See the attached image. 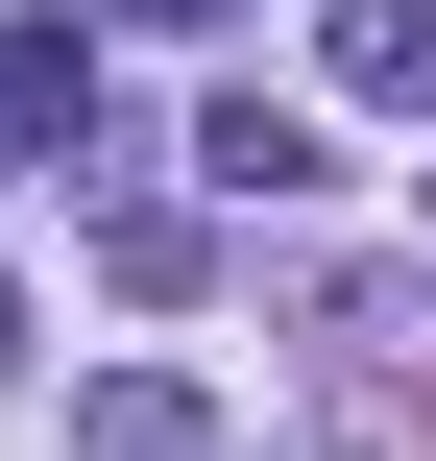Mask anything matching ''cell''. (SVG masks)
Wrapping results in <instances>:
<instances>
[{"label":"cell","mask_w":436,"mask_h":461,"mask_svg":"<svg viewBox=\"0 0 436 461\" xmlns=\"http://www.w3.org/2000/svg\"><path fill=\"white\" fill-rule=\"evenodd\" d=\"M340 97L413 122V97H436V0H340Z\"/></svg>","instance_id":"3"},{"label":"cell","mask_w":436,"mask_h":461,"mask_svg":"<svg viewBox=\"0 0 436 461\" xmlns=\"http://www.w3.org/2000/svg\"><path fill=\"white\" fill-rule=\"evenodd\" d=\"M73 461H218V389H170V365H97V389H73Z\"/></svg>","instance_id":"2"},{"label":"cell","mask_w":436,"mask_h":461,"mask_svg":"<svg viewBox=\"0 0 436 461\" xmlns=\"http://www.w3.org/2000/svg\"><path fill=\"white\" fill-rule=\"evenodd\" d=\"M194 170H218V194H291V170H316V122H291V97H218V122H194Z\"/></svg>","instance_id":"4"},{"label":"cell","mask_w":436,"mask_h":461,"mask_svg":"<svg viewBox=\"0 0 436 461\" xmlns=\"http://www.w3.org/2000/svg\"><path fill=\"white\" fill-rule=\"evenodd\" d=\"M0 365H24V316H0Z\"/></svg>","instance_id":"5"},{"label":"cell","mask_w":436,"mask_h":461,"mask_svg":"<svg viewBox=\"0 0 436 461\" xmlns=\"http://www.w3.org/2000/svg\"><path fill=\"white\" fill-rule=\"evenodd\" d=\"M0 146L97 170V24H73V0H24V24H0Z\"/></svg>","instance_id":"1"}]
</instances>
